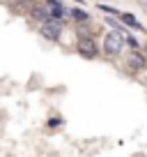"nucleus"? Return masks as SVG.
Masks as SVG:
<instances>
[{
  "label": "nucleus",
  "mask_w": 147,
  "mask_h": 157,
  "mask_svg": "<svg viewBox=\"0 0 147 157\" xmlns=\"http://www.w3.org/2000/svg\"><path fill=\"white\" fill-rule=\"evenodd\" d=\"M124 33L122 30H113V33H108L106 37H103V51H106L108 56H117L120 51H122L124 46Z\"/></svg>",
  "instance_id": "1"
},
{
  "label": "nucleus",
  "mask_w": 147,
  "mask_h": 157,
  "mask_svg": "<svg viewBox=\"0 0 147 157\" xmlns=\"http://www.w3.org/2000/svg\"><path fill=\"white\" fill-rule=\"evenodd\" d=\"M60 33H62V25H60V21L48 19L46 23H41V35H44L46 39H51V42H58V39H60Z\"/></svg>",
  "instance_id": "2"
},
{
  "label": "nucleus",
  "mask_w": 147,
  "mask_h": 157,
  "mask_svg": "<svg viewBox=\"0 0 147 157\" xmlns=\"http://www.w3.org/2000/svg\"><path fill=\"white\" fill-rule=\"evenodd\" d=\"M78 53L83 56V58H88V60H92V58H97V53H99V49H97V44H94L90 37H83L78 42Z\"/></svg>",
  "instance_id": "3"
},
{
  "label": "nucleus",
  "mask_w": 147,
  "mask_h": 157,
  "mask_svg": "<svg viewBox=\"0 0 147 157\" xmlns=\"http://www.w3.org/2000/svg\"><path fill=\"white\" fill-rule=\"evenodd\" d=\"M46 12H48V19L60 21L67 16V7H62L58 0H46Z\"/></svg>",
  "instance_id": "4"
},
{
  "label": "nucleus",
  "mask_w": 147,
  "mask_h": 157,
  "mask_svg": "<svg viewBox=\"0 0 147 157\" xmlns=\"http://www.w3.org/2000/svg\"><path fill=\"white\" fill-rule=\"evenodd\" d=\"M127 63H129V67H133V69H142V67L147 65V60H145V56H140L138 51H133V53L129 56Z\"/></svg>",
  "instance_id": "5"
},
{
  "label": "nucleus",
  "mask_w": 147,
  "mask_h": 157,
  "mask_svg": "<svg viewBox=\"0 0 147 157\" xmlns=\"http://www.w3.org/2000/svg\"><path fill=\"white\" fill-rule=\"evenodd\" d=\"M120 21H122V23H127V25H131L133 30H145L140 21H138L133 14H127V12H124V14H120Z\"/></svg>",
  "instance_id": "6"
},
{
  "label": "nucleus",
  "mask_w": 147,
  "mask_h": 157,
  "mask_svg": "<svg viewBox=\"0 0 147 157\" xmlns=\"http://www.w3.org/2000/svg\"><path fill=\"white\" fill-rule=\"evenodd\" d=\"M32 16H34V19H39L41 23L48 21V12H46V7H32Z\"/></svg>",
  "instance_id": "7"
},
{
  "label": "nucleus",
  "mask_w": 147,
  "mask_h": 157,
  "mask_svg": "<svg viewBox=\"0 0 147 157\" xmlns=\"http://www.w3.org/2000/svg\"><path fill=\"white\" fill-rule=\"evenodd\" d=\"M71 16H74L76 21H88V12L78 10V7H76V10H71Z\"/></svg>",
  "instance_id": "8"
},
{
  "label": "nucleus",
  "mask_w": 147,
  "mask_h": 157,
  "mask_svg": "<svg viewBox=\"0 0 147 157\" xmlns=\"http://www.w3.org/2000/svg\"><path fill=\"white\" fill-rule=\"evenodd\" d=\"M122 33H124V30H122ZM124 39H127V44L131 46L133 51H138V49H140V44H138V39H136V37H131V35H124Z\"/></svg>",
  "instance_id": "9"
},
{
  "label": "nucleus",
  "mask_w": 147,
  "mask_h": 157,
  "mask_svg": "<svg viewBox=\"0 0 147 157\" xmlns=\"http://www.w3.org/2000/svg\"><path fill=\"white\" fill-rule=\"evenodd\" d=\"M99 10L101 12H106V14H110V16H120V10H115V7H110V5H99Z\"/></svg>",
  "instance_id": "10"
},
{
  "label": "nucleus",
  "mask_w": 147,
  "mask_h": 157,
  "mask_svg": "<svg viewBox=\"0 0 147 157\" xmlns=\"http://www.w3.org/2000/svg\"><path fill=\"white\" fill-rule=\"evenodd\" d=\"M60 123H62V120H60V118H51V120H48V127H58Z\"/></svg>",
  "instance_id": "11"
},
{
  "label": "nucleus",
  "mask_w": 147,
  "mask_h": 157,
  "mask_svg": "<svg viewBox=\"0 0 147 157\" xmlns=\"http://www.w3.org/2000/svg\"><path fill=\"white\" fill-rule=\"evenodd\" d=\"M142 7H145V12H147V2H142Z\"/></svg>",
  "instance_id": "12"
}]
</instances>
